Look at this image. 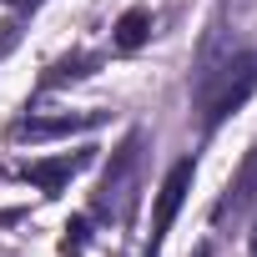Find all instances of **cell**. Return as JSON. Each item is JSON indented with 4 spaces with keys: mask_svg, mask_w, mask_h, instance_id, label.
<instances>
[{
    "mask_svg": "<svg viewBox=\"0 0 257 257\" xmlns=\"http://www.w3.org/2000/svg\"><path fill=\"white\" fill-rule=\"evenodd\" d=\"M257 91V56L242 51V46H222L217 36L202 46V66H197V81H192V96H197V111H202V126H222L247 96Z\"/></svg>",
    "mask_w": 257,
    "mask_h": 257,
    "instance_id": "1",
    "label": "cell"
},
{
    "mask_svg": "<svg viewBox=\"0 0 257 257\" xmlns=\"http://www.w3.org/2000/svg\"><path fill=\"white\" fill-rule=\"evenodd\" d=\"M106 116L101 111H66V116H21L11 126V142H51V137H71V132H91Z\"/></svg>",
    "mask_w": 257,
    "mask_h": 257,
    "instance_id": "2",
    "label": "cell"
},
{
    "mask_svg": "<svg viewBox=\"0 0 257 257\" xmlns=\"http://www.w3.org/2000/svg\"><path fill=\"white\" fill-rule=\"evenodd\" d=\"M192 177H197V162L187 157V162H177L172 172H167V182H162V192H157V217H152V252H157V242L167 237V227L177 222V212H182V202H187V192H192Z\"/></svg>",
    "mask_w": 257,
    "mask_h": 257,
    "instance_id": "3",
    "label": "cell"
},
{
    "mask_svg": "<svg viewBox=\"0 0 257 257\" xmlns=\"http://www.w3.org/2000/svg\"><path fill=\"white\" fill-rule=\"evenodd\" d=\"M137 157H142V137H126V147L111 157L106 182H101V192H96V207H101V212H111V202H132L126 187L137 182Z\"/></svg>",
    "mask_w": 257,
    "mask_h": 257,
    "instance_id": "4",
    "label": "cell"
},
{
    "mask_svg": "<svg viewBox=\"0 0 257 257\" xmlns=\"http://www.w3.org/2000/svg\"><path fill=\"white\" fill-rule=\"evenodd\" d=\"M81 167H91V152H76V157H51V162H31L21 177H26L31 187H41L46 197H61V192H66V182H71Z\"/></svg>",
    "mask_w": 257,
    "mask_h": 257,
    "instance_id": "5",
    "label": "cell"
},
{
    "mask_svg": "<svg viewBox=\"0 0 257 257\" xmlns=\"http://www.w3.org/2000/svg\"><path fill=\"white\" fill-rule=\"evenodd\" d=\"M147 41H152V11H147V6H132V11L116 21L111 46H116V51H142Z\"/></svg>",
    "mask_w": 257,
    "mask_h": 257,
    "instance_id": "6",
    "label": "cell"
},
{
    "mask_svg": "<svg viewBox=\"0 0 257 257\" xmlns=\"http://www.w3.org/2000/svg\"><path fill=\"white\" fill-rule=\"evenodd\" d=\"M96 61H101V56H91V51H76V56L56 61V66L46 71V81H41V86H66V81H81V76H91V71H96Z\"/></svg>",
    "mask_w": 257,
    "mask_h": 257,
    "instance_id": "7",
    "label": "cell"
},
{
    "mask_svg": "<svg viewBox=\"0 0 257 257\" xmlns=\"http://www.w3.org/2000/svg\"><path fill=\"white\" fill-rule=\"evenodd\" d=\"M252 187H257V152H252V157L242 162V172H237V182H232V187H227V197L217 202V217H227V212H237V207H242V202L252 197Z\"/></svg>",
    "mask_w": 257,
    "mask_h": 257,
    "instance_id": "8",
    "label": "cell"
},
{
    "mask_svg": "<svg viewBox=\"0 0 257 257\" xmlns=\"http://www.w3.org/2000/svg\"><path fill=\"white\" fill-rule=\"evenodd\" d=\"M16 41H21V26H16V21H6V26H0V56H6Z\"/></svg>",
    "mask_w": 257,
    "mask_h": 257,
    "instance_id": "9",
    "label": "cell"
},
{
    "mask_svg": "<svg viewBox=\"0 0 257 257\" xmlns=\"http://www.w3.org/2000/svg\"><path fill=\"white\" fill-rule=\"evenodd\" d=\"M11 6H16V11L26 16V11H36V6H46V0H11Z\"/></svg>",
    "mask_w": 257,
    "mask_h": 257,
    "instance_id": "10",
    "label": "cell"
},
{
    "mask_svg": "<svg viewBox=\"0 0 257 257\" xmlns=\"http://www.w3.org/2000/svg\"><path fill=\"white\" fill-rule=\"evenodd\" d=\"M192 257H207V247H197V252H192Z\"/></svg>",
    "mask_w": 257,
    "mask_h": 257,
    "instance_id": "11",
    "label": "cell"
}]
</instances>
